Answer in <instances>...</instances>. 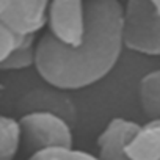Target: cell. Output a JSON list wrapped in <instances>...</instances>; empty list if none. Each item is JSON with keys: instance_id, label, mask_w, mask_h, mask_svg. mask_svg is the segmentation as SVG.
<instances>
[{"instance_id": "7c38bea8", "label": "cell", "mask_w": 160, "mask_h": 160, "mask_svg": "<svg viewBox=\"0 0 160 160\" xmlns=\"http://www.w3.org/2000/svg\"><path fill=\"white\" fill-rule=\"evenodd\" d=\"M27 160H99L98 155L78 151L74 148H53L30 154Z\"/></svg>"}, {"instance_id": "30bf717a", "label": "cell", "mask_w": 160, "mask_h": 160, "mask_svg": "<svg viewBox=\"0 0 160 160\" xmlns=\"http://www.w3.org/2000/svg\"><path fill=\"white\" fill-rule=\"evenodd\" d=\"M22 146L19 119L0 113V160H14Z\"/></svg>"}, {"instance_id": "5bb4252c", "label": "cell", "mask_w": 160, "mask_h": 160, "mask_svg": "<svg viewBox=\"0 0 160 160\" xmlns=\"http://www.w3.org/2000/svg\"><path fill=\"white\" fill-rule=\"evenodd\" d=\"M154 2H155V3H157V7L160 8V0H154Z\"/></svg>"}, {"instance_id": "9a60e30c", "label": "cell", "mask_w": 160, "mask_h": 160, "mask_svg": "<svg viewBox=\"0 0 160 160\" xmlns=\"http://www.w3.org/2000/svg\"><path fill=\"white\" fill-rule=\"evenodd\" d=\"M2 90H3V87H2V85H0V91H2Z\"/></svg>"}, {"instance_id": "8fae6325", "label": "cell", "mask_w": 160, "mask_h": 160, "mask_svg": "<svg viewBox=\"0 0 160 160\" xmlns=\"http://www.w3.org/2000/svg\"><path fill=\"white\" fill-rule=\"evenodd\" d=\"M35 55H36L35 35L22 36L18 47L10 53V57L0 63V71H21L35 66Z\"/></svg>"}, {"instance_id": "277c9868", "label": "cell", "mask_w": 160, "mask_h": 160, "mask_svg": "<svg viewBox=\"0 0 160 160\" xmlns=\"http://www.w3.org/2000/svg\"><path fill=\"white\" fill-rule=\"evenodd\" d=\"M49 33L64 46L75 47L87 33V0H50Z\"/></svg>"}, {"instance_id": "4fadbf2b", "label": "cell", "mask_w": 160, "mask_h": 160, "mask_svg": "<svg viewBox=\"0 0 160 160\" xmlns=\"http://www.w3.org/2000/svg\"><path fill=\"white\" fill-rule=\"evenodd\" d=\"M21 38H22L21 35L14 33L10 27L0 22V63L5 61L10 57V53L18 47Z\"/></svg>"}, {"instance_id": "9c48e42d", "label": "cell", "mask_w": 160, "mask_h": 160, "mask_svg": "<svg viewBox=\"0 0 160 160\" xmlns=\"http://www.w3.org/2000/svg\"><path fill=\"white\" fill-rule=\"evenodd\" d=\"M138 98L148 119H160V69L148 72L140 80Z\"/></svg>"}, {"instance_id": "ba28073f", "label": "cell", "mask_w": 160, "mask_h": 160, "mask_svg": "<svg viewBox=\"0 0 160 160\" xmlns=\"http://www.w3.org/2000/svg\"><path fill=\"white\" fill-rule=\"evenodd\" d=\"M132 160H160V119H148L140 124L127 143Z\"/></svg>"}, {"instance_id": "7a4b0ae2", "label": "cell", "mask_w": 160, "mask_h": 160, "mask_svg": "<svg viewBox=\"0 0 160 160\" xmlns=\"http://www.w3.org/2000/svg\"><path fill=\"white\" fill-rule=\"evenodd\" d=\"M124 47L160 57V8L154 0H127L122 7Z\"/></svg>"}, {"instance_id": "3957f363", "label": "cell", "mask_w": 160, "mask_h": 160, "mask_svg": "<svg viewBox=\"0 0 160 160\" xmlns=\"http://www.w3.org/2000/svg\"><path fill=\"white\" fill-rule=\"evenodd\" d=\"M22 146L28 154L53 148H72V124L50 112H28L19 118Z\"/></svg>"}, {"instance_id": "8992f818", "label": "cell", "mask_w": 160, "mask_h": 160, "mask_svg": "<svg viewBox=\"0 0 160 160\" xmlns=\"http://www.w3.org/2000/svg\"><path fill=\"white\" fill-rule=\"evenodd\" d=\"M140 124L124 118L112 119L98 137L99 160H132L127 154V143Z\"/></svg>"}, {"instance_id": "52a82bcc", "label": "cell", "mask_w": 160, "mask_h": 160, "mask_svg": "<svg viewBox=\"0 0 160 160\" xmlns=\"http://www.w3.org/2000/svg\"><path fill=\"white\" fill-rule=\"evenodd\" d=\"M18 108L22 112V115L28 112H50L63 116L71 124L75 121V105L71 102L63 90H58L55 87L30 91L21 99Z\"/></svg>"}, {"instance_id": "5b68a950", "label": "cell", "mask_w": 160, "mask_h": 160, "mask_svg": "<svg viewBox=\"0 0 160 160\" xmlns=\"http://www.w3.org/2000/svg\"><path fill=\"white\" fill-rule=\"evenodd\" d=\"M50 0H0V22L21 36L36 35L47 24Z\"/></svg>"}, {"instance_id": "6da1fadb", "label": "cell", "mask_w": 160, "mask_h": 160, "mask_svg": "<svg viewBox=\"0 0 160 160\" xmlns=\"http://www.w3.org/2000/svg\"><path fill=\"white\" fill-rule=\"evenodd\" d=\"M122 49V5L119 0H87L83 41L69 47L47 32L36 42L35 68L47 85L75 91L108 75Z\"/></svg>"}]
</instances>
